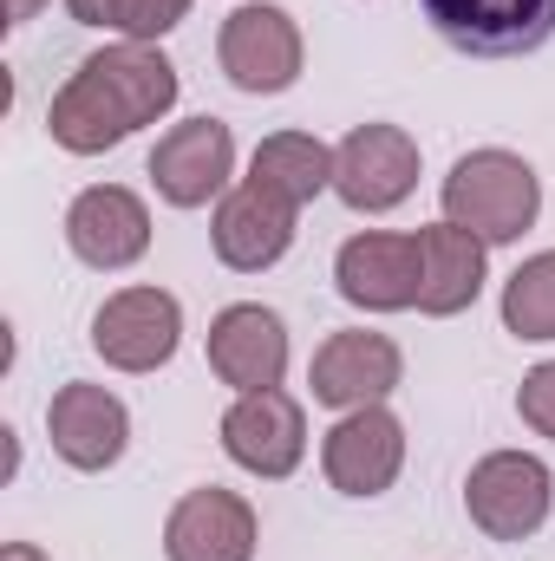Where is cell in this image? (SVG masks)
Here are the masks:
<instances>
[{"instance_id": "1", "label": "cell", "mask_w": 555, "mask_h": 561, "mask_svg": "<svg viewBox=\"0 0 555 561\" xmlns=\"http://www.w3.org/2000/svg\"><path fill=\"white\" fill-rule=\"evenodd\" d=\"M444 203V222L471 229L477 242L503 249V242H523L543 216V176L530 170V157L503 150V144H484V150H464L438 190Z\"/></svg>"}, {"instance_id": "2", "label": "cell", "mask_w": 555, "mask_h": 561, "mask_svg": "<svg viewBox=\"0 0 555 561\" xmlns=\"http://www.w3.org/2000/svg\"><path fill=\"white\" fill-rule=\"evenodd\" d=\"M464 510L490 542H530L555 510V477L536 450H490L464 477Z\"/></svg>"}, {"instance_id": "3", "label": "cell", "mask_w": 555, "mask_h": 561, "mask_svg": "<svg viewBox=\"0 0 555 561\" xmlns=\"http://www.w3.org/2000/svg\"><path fill=\"white\" fill-rule=\"evenodd\" d=\"M216 66H223V79H229L236 92H249V99L287 92V85L301 79V66H307V46H301L294 13L275 7V0H242V7L223 20V33H216Z\"/></svg>"}, {"instance_id": "4", "label": "cell", "mask_w": 555, "mask_h": 561, "mask_svg": "<svg viewBox=\"0 0 555 561\" xmlns=\"http://www.w3.org/2000/svg\"><path fill=\"white\" fill-rule=\"evenodd\" d=\"M183 346V300L170 287H118L92 313V353L112 373H157Z\"/></svg>"}, {"instance_id": "5", "label": "cell", "mask_w": 555, "mask_h": 561, "mask_svg": "<svg viewBox=\"0 0 555 561\" xmlns=\"http://www.w3.org/2000/svg\"><path fill=\"white\" fill-rule=\"evenodd\" d=\"M418 190V138L406 125H353L333 144V196L353 216H386Z\"/></svg>"}, {"instance_id": "6", "label": "cell", "mask_w": 555, "mask_h": 561, "mask_svg": "<svg viewBox=\"0 0 555 561\" xmlns=\"http://www.w3.org/2000/svg\"><path fill=\"white\" fill-rule=\"evenodd\" d=\"M406 379V353L386 340V333H366V327H340L314 346V366H307V392L314 405L327 412H360V405H386Z\"/></svg>"}, {"instance_id": "7", "label": "cell", "mask_w": 555, "mask_h": 561, "mask_svg": "<svg viewBox=\"0 0 555 561\" xmlns=\"http://www.w3.org/2000/svg\"><path fill=\"white\" fill-rule=\"evenodd\" d=\"M144 170H150V183L170 209H209L236 190L229 183L236 176V131L223 118H183L157 138Z\"/></svg>"}, {"instance_id": "8", "label": "cell", "mask_w": 555, "mask_h": 561, "mask_svg": "<svg viewBox=\"0 0 555 561\" xmlns=\"http://www.w3.org/2000/svg\"><path fill=\"white\" fill-rule=\"evenodd\" d=\"M320 470L340 496H386L406 470V424L393 405H360V412H340L333 431L320 437Z\"/></svg>"}, {"instance_id": "9", "label": "cell", "mask_w": 555, "mask_h": 561, "mask_svg": "<svg viewBox=\"0 0 555 561\" xmlns=\"http://www.w3.org/2000/svg\"><path fill=\"white\" fill-rule=\"evenodd\" d=\"M444 46L471 59H517L555 39V0H418Z\"/></svg>"}, {"instance_id": "10", "label": "cell", "mask_w": 555, "mask_h": 561, "mask_svg": "<svg viewBox=\"0 0 555 561\" xmlns=\"http://www.w3.org/2000/svg\"><path fill=\"white\" fill-rule=\"evenodd\" d=\"M223 457L262 483H281L301 470L307 457V412L294 392H242L229 412H223Z\"/></svg>"}, {"instance_id": "11", "label": "cell", "mask_w": 555, "mask_h": 561, "mask_svg": "<svg viewBox=\"0 0 555 561\" xmlns=\"http://www.w3.org/2000/svg\"><path fill=\"white\" fill-rule=\"evenodd\" d=\"M294 229H301V209L287 196H275V190H262L256 176H242L216 203V216H209V249H216L223 268L262 275V268H275L281 255L294 249Z\"/></svg>"}, {"instance_id": "12", "label": "cell", "mask_w": 555, "mask_h": 561, "mask_svg": "<svg viewBox=\"0 0 555 561\" xmlns=\"http://www.w3.org/2000/svg\"><path fill=\"white\" fill-rule=\"evenodd\" d=\"M418 275H424L418 236H393V229H360L333 255V287L360 313H406V307H418Z\"/></svg>"}, {"instance_id": "13", "label": "cell", "mask_w": 555, "mask_h": 561, "mask_svg": "<svg viewBox=\"0 0 555 561\" xmlns=\"http://www.w3.org/2000/svg\"><path fill=\"white\" fill-rule=\"evenodd\" d=\"M46 437H53V457L99 477L125 457L132 444V412L112 386H92V379H72L46 399Z\"/></svg>"}, {"instance_id": "14", "label": "cell", "mask_w": 555, "mask_h": 561, "mask_svg": "<svg viewBox=\"0 0 555 561\" xmlns=\"http://www.w3.org/2000/svg\"><path fill=\"white\" fill-rule=\"evenodd\" d=\"M262 523L236 490H183L163 516V561H256Z\"/></svg>"}, {"instance_id": "15", "label": "cell", "mask_w": 555, "mask_h": 561, "mask_svg": "<svg viewBox=\"0 0 555 561\" xmlns=\"http://www.w3.org/2000/svg\"><path fill=\"white\" fill-rule=\"evenodd\" d=\"M66 249L86 268H99V275H118V268L144 262V249H150V209H144V196L125 190V183L79 190L72 209H66Z\"/></svg>"}, {"instance_id": "16", "label": "cell", "mask_w": 555, "mask_h": 561, "mask_svg": "<svg viewBox=\"0 0 555 561\" xmlns=\"http://www.w3.org/2000/svg\"><path fill=\"white\" fill-rule=\"evenodd\" d=\"M209 373L242 399V392H275L287 379V327L275 307L236 300L209 320Z\"/></svg>"}, {"instance_id": "17", "label": "cell", "mask_w": 555, "mask_h": 561, "mask_svg": "<svg viewBox=\"0 0 555 561\" xmlns=\"http://www.w3.org/2000/svg\"><path fill=\"white\" fill-rule=\"evenodd\" d=\"M418 255H424V275H418V313L431 320H451L464 307H477L484 280H490V242H477L471 229L457 222H424L418 229Z\"/></svg>"}, {"instance_id": "18", "label": "cell", "mask_w": 555, "mask_h": 561, "mask_svg": "<svg viewBox=\"0 0 555 561\" xmlns=\"http://www.w3.org/2000/svg\"><path fill=\"white\" fill-rule=\"evenodd\" d=\"M86 72L105 85V99L118 105V118H125L132 131L170 118V112H177V92H183V85H177V66H170L157 46H144V39H118V46L92 53Z\"/></svg>"}, {"instance_id": "19", "label": "cell", "mask_w": 555, "mask_h": 561, "mask_svg": "<svg viewBox=\"0 0 555 561\" xmlns=\"http://www.w3.org/2000/svg\"><path fill=\"white\" fill-rule=\"evenodd\" d=\"M46 131L59 150H72V157H105V150H118V144L132 138V125L118 118V105L105 99V85L79 66L59 92H53V105H46Z\"/></svg>"}, {"instance_id": "20", "label": "cell", "mask_w": 555, "mask_h": 561, "mask_svg": "<svg viewBox=\"0 0 555 561\" xmlns=\"http://www.w3.org/2000/svg\"><path fill=\"white\" fill-rule=\"evenodd\" d=\"M249 176L262 190L287 196L294 209H307L320 190H333V150L314 138V131H269L249 157Z\"/></svg>"}, {"instance_id": "21", "label": "cell", "mask_w": 555, "mask_h": 561, "mask_svg": "<svg viewBox=\"0 0 555 561\" xmlns=\"http://www.w3.org/2000/svg\"><path fill=\"white\" fill-rule=\"evenodd\" d=\"M497 313H503V333H510V340H523V346H550L555 340V249L530 255V262H517V275L503 280Z\"/></svg>"}, {"instance_id": "22", "label": "cell", "mask_w": 555, "mask_h": 561, "mask_svg": "<svg viewBox=\"0 0 555 561\" xmlns=\"http://www.w3.org/2000/svg\"><path fill=\"white\" fill-rule=\"evenodd\" d=\"M190 7H196V0H125V7H118V33L157 46L163 33H177V26L190 20Z\"/></svg>"}, {"instance_id": "23", "label": "cell", "mask_w": 555, "mask_h": 561, "mask_svg": "<svg viewBox=\"0 0 555 561\" xmlns=\"http://www.w3.org/2000/svg\"><path fill=\"white\" fill-rule=\"evenodd\" d=\"M517 419L530 424L536 437L555 444V359H543V366L523 373V386H517Z\"/></svg>"}, {"instance_id": "24", "label": "cell", "mask_w": 555, "mask_h": 561, "mask_svg": "<svg viewBox=\"0 0 555 561\" xmlns=\"http://www.w3.org/2000/svg\"><path fill=\"white\" fill-rule=\"evenodd\" d=\"M118 7H125V0H66V13H72L79 26H112V33H118Z\"/></svg>"}, {"instance_id": "25", "label": "cell", "mask_w": 555, "mask_h": 561, "mask_svg": "<svg viewBox=\"0 0 555 561\" xmlns=\"http://www.w3.org/2000/svg\"><path fill=\"white\" fill-rule=\"evenodd\" d=\"M0 561H53V556H46V549H33V542H7Z\"/></svg>"}, {"instance_id": "26", "label": "cell", "mask_w": 555, "mask_h": 561, "mask_svg": "<svg viewBox=\"0 0 555 561\" xmlns=\"http://www.w3.org/2000/svg\"><path fill=\"white\" fill-rule=\"evenodd\" d=\"M46 0H7V26H20V20H33Z\"/></svg>"}]
</instances>
